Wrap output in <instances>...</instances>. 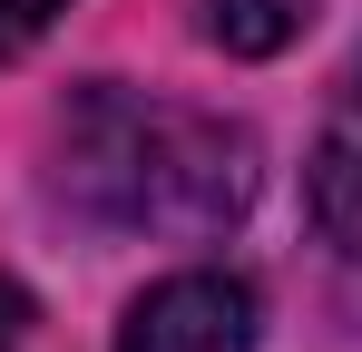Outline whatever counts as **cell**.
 Instances as JSON below:
<instances>
[{"label": "cell", "instance_id": "cell-1", "mask_svg": "<svg viewBox=\"0 0 362 352\" xmlns=\"http://www.w3.org/2000/svg\"><path fill=\"white\" fill-rule=\"evenodd\" d=\"M59 196L127 235H216L255 206V137L235 117L88 78L59 108Z\"/></svg>", "mask_w": 362, "mask_h": 352}, {"label": "cell", "instance_id": "cell-2", "mask_svg": "<svg viewBox=\"0 0 362 352\" xmlns=\"http://www.w3.org/2000/svg\"><path fill=\"white\" fill-rule=\"evenodd\" d=\"M118 352H255V293L235 274H167L127 303Z\"/></svg>", "mask_w": 362, "mask_h": 352}, {"label": "cell", "instance_id": "cell-3", "mask_svg": "<svg viewBox=\"0 0 362 352\" xmlns=\"http://www.w3.org/2000/svg\"><path fill=\"white\" fill-rule=\"evenodd\" d=\"M313 225H323V245L343 254V264H362V69L353 88L333 98V117H323V137H313Z\"/></svg>", "mask_w": 362, "mask_h": 352}, {"label": "cell", "instance_id": "cell-4", "mask_svg": "<svg viewBox=\"0 0 362 352\" xmlns=\"http://www.w3.org/2000/svg\"><path fill=\"white\" fill-rule=\"evenodd\" d=\"M206 30H216L226 49H284V40L303 30V0H216Z\"/></svg>", "mask_w": 362, "mask_h": 352}, {"label": "cell", "instance_id": "cell-5", "mask_svg": "<svg viewBox=\"0 0 362 352\" xmlns=\"http://www.w3.org/2000/svg\"><path fill=\"white\" fill-rule=\"evenodd\" d=\"M59 10H69V0H0V59H20L49 20H59Z\"/></svg>", "mask_w": 362, "mask_h": 352}, {"label": "cell", "instance_id": "cell-6", "mask_svg": "<svg viewBox=\"0 0 362 352\" xmlns=\"http://www.w3.org/2000/svg\"><path fill=\"white\" fill-rule=\"evenodd\" d=\"M0 352H40V313L20 284H0Z\"/></svg>", "mask_w": 362, "mask_h": 352}]
</instances>
